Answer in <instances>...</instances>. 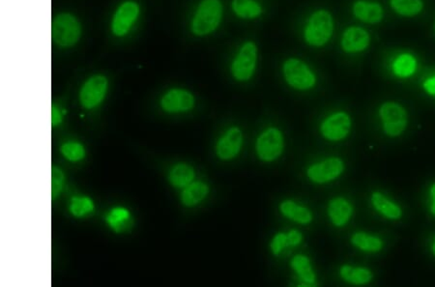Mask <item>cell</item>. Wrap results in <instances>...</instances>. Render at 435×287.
<instances>
[{
	"instance_id": "6da1fadb",
	"label": "cell",
	"mask_w": 435,
	"mask_h": 287,
	"mask_svg": "<svg viewBox=\"0 0 435 287\" xmlns=\"http://www.w3.org/2000/svg\"><path fill=\"white\" fill-rule=\"evenodd\" d=\"M222 5L220 0H202L192 22V31L204 36L216 31L221 22Z\"/></svg>"
},
{
	"instance_id": "7a4b0ae2",
	"label": "cell",
	"mask_w": 435,
	"mask_h": 287,
	"mask_svg": "<svg viewBox=\"0 0 435 287\" xmlns=\"http://www.w3.org/2000/svg\"><path fill=\"white\" fill-rule=\"evenodd\" d=\"M333 32L332 15L326 10H318L309 19L305 29V39L311 46L322 47L330 40Z\"/></svg>"
},
{
	"instance_id": "3957f363",
	"label": "cell",
	"mask_w": 435,
	"mask_h": 287,
	"mask_svg": "<svg viewBox=\"0 0 435 287\" xmlns=\"http://www.w3.org/2000/svg\"><path fill=\"white\" fill-rule=\"evenodd\" d=\"M81 26L71 14H60L54 19L51 26V37L58 46L68 48L80 40Z\"/></svg>"
},
{
	"instance_id": "277c9868",
	"label": "cell",
	"mask_w": 435,
	"mask_h": 287,
	"mask_svg": "<svg viewBox=\"0 0 435 287\" xmlns=\"http://www.w3.org/2000/svg\"><path fill=\"white\" fill-rule=\"evenodd\" d=\"M284 75L286 83L299 90H308L315 85V74L303 61L296 58L284 62Z\"/></svg>"
},
{
	"instance_id": "5b68a950",
	"label": "cell",
	"mask_w": 435,
	"mask_h": 287,
	"mask_svg": "<svg viewBox=\"0 0 435 287\" xmlns=\"http://www.w3.org/2000/svg\"><path fill=\"white\" fill-rule=\"evenodd\" d=\"M383 130L390 137L402 135L407 126V113L404 106L395 102L383 104L379 108Z\"/></svg>"
},
{
	"instance_id": "8992f818",
	"label": "cell",
	"mask_w": 435,
	"mask_h": 287,
	"mask_svg": "<svg viewBox=\"0 0 435 287\" xmlns=\"http://www.w3.org/2000/svg\"><path fill=\"white\" fill-rule=\"evenodd\" d=\"M258 60V48L253 42H247L240 49L231 64V73L236 80L249 81L253 76Z\"/></svg>"
},
{
	"instance_id": "52a82bcc",
	"label": "cell",
	"mask_w": 435,
	"mask_h": 287,
	"mask_svg": "<svg viewBox=\"0 0 435 287\" xmlns=\"http://www.w3.org/2000/svg\"><path fill=\"white\" fill-rule=\"evenodd\" d=\"M283 133L276 128H269L256 140V153L264 162L276 160L283 152Z\"/></svg>"
},
{
	"instance_id": "ba28073f",
	"label": "cell",
	"mask_w": 435,
	"mask_h": 287,
	"mask_svg": "<svg viewBox=\"0 0 435 287\" xmlns=\"http://www.w3.org/2000/svg\"><path fill=\"white\" fill-rule=\"evenodd\" d=\"M343 170H345V164L340 158H329L323 162L309 167L306 175L311 181L323 184L340 177Z\"/></svg>"
},
{
	"instance_id": "9c48e42d",
	"label": "cell",
	"mask_w": 435,
	"mask_h": 287,
	"mask_svg": "<svg viewBox=\"0 0 435 287\" xmlns=\"http://www.w3.org/2000/svg\"><path fill=\"white\" fill-rule=\"evenodd\" d=\"M351 128L350 115L345 113H337L326 118L321 124V133L323 137L332 142L343 140Z\"/></svg>"
},
{
	"instance_id": "30bf717a",
	"label": "cell",
	"mask_w": 435,
	"mask_h": 287,
	"mask_svg": "<svg viewBox=\"0 0 435 287\" xmlns=\"http://www.w3.org/2000/svg\"><path fill=\"white\" fill-rule=\"evenodd\" d=\"M108 81L104 76H94L81 88L80 100L85 108H93L102 102L107 91Z\"/></svg>"
},
{
	"instance_id": "8fae6325",
	"label": "cell",
	"mask_w": 435,
	"mask_h": 287,
	"mask_svg": "<svg viewBox=\"0 0 435 287\" xmlns=\"http://www.w3.org/2000/svg\"><path fill=\"white\" fill-rule=\"evenodd\" d=\"M370 35L369 32L359 26H351L345 29L342 37V49L347 54L362 53L369 48Z\"/></svg>"
},
{
	"instance_id": "7c38bea8",
	"label": "cell",
	"mask_w": 435,
	"mask_h": 287,
	"mask_svg": "<svg viewBox=\"0 0 435 287\" xmlns=\"http://www.w3.org/2000/svg\"><path fill=\"white\" fill-rule=\"evenodd\" d=\"M138 6L133 1H127L121 5L113 17L111 29L116 36H123L129 31L133 22L137 19Z\"/></svg>"
},
{
	"instance_id": "4fadbf2b",
	"label": "cell",
	"mask_w": 435,
	"mask_h": 287,
	"mask_svg": "<svg viewBox=\"0 0 435 287\" xmlns=\"http://www.w3.org/2000/svg\"><path fill=\"white\" fill-rule=\"evenodd\" d=\"M243 143V135L239 128L229 129L224 137L217 143L218 157L222 160H231L236 157L241 149Z\"/></svg>"
},
{
	"instance_id": "5bb4252c",
	"label": "cell",
	"mask_w": 435,
	"mask_h": 287,
	"mask_svg": "<svg viewBox=\"0 0 435 287\" xmlns=\"http://www.w3.org/2000/svg\"><path fill=\"white\" fill-rule=\"evenodd\" d=\"M194 105V96L183 89H172L165 94L161 101V106L167 113L190 110Z\"/></svg>"
},
{
	"instance_id": "9a60e30c",
	"label": "cell",
	"mask_w": 435,
	"mask_h": 287,
	"mask_svg": "<svg viewBox=\"0 0 435 287\" xmlns=\"http://www.w3.org/2000/svg\"><path fill=\"white\" fill-rule=\"evenodd\" d=\"M352 12L356 18L366 24H377L384 19V9L377 2L357 0L353 4Z\"/></svg>"
},
{
	"instance_id": "2e32d148",
	"label": "cell",
	"mask_w": 435,
	"mask_h": 287,
	"mask_svg": "<svg viewBox=\"0 0 435 287\" xmlns=\"http://www.w3.org/2000/svg\"><path fill=\"white\" fill-rule=\"evenodd\" d=\"M328 215L336 227L345 226L352 215V206L347 199L337 197L329 204Z\"/></svg>"
},
{
	"instance_id": "e0dca14e",
	"label": "cell",
	"mask_w": 435,
	"mask_h": 287,
	"mask_svg": "<svg viewBox=\"0 0 435 287\" xmlns=\"http://www.w3.org/2000/svg\"><path fill=\"white\" fill-rule=\"evenodd\" d=\"M418 61L413 54H400L392 64L393 73L400 79L410 78L417 71Z\"/></svg>"
},
{
	"instance_id": "ac0fdd59",
	"label": "cell",
	"mask_w": 435,
	"mask_h": 287,
	"mask_svg": "<svg viewBox=\"0 0 435 287\" xmlns=\"http://www.w3.org/2000/svg\"><path fill=\"white\" fill-rule=\"evenodd\" d=\"M280 210L284 216L293 220L294 222H299V224H306L313 221V214L310 210L306 209V207L300 206L291 200L281 202Z\"/></svg>"
},
{
	"instance_id": "d6986e66",
	"label": "cell",
	"mask_w": 435,
	"mask_h": 287,
	"mask_svg": "<svg viewBox=\"0 0 435 287\" xmlns=\"http://www.w3.org/2000/svg\"><path fill=\"white\" fill-rule=\"evenodd\" d=\"M393 11L404 18H414L425 9L422 0H390Z\"/></svg>"
},
{
	"instance_id": "ffe728a7",
	"label": "cell",
	"mask_w": 435,
	"mask_h": 287,
	"mask_svg": "<svg viewBox=\"0 0 435 287\" xmlns=\"http://www.w3.org/2000/svg\"><path fill=\"white\" fill-rule=\"evenodd\" d=\"M372 202L375 209L388 219L397 220L402 217V212L400 206L380 192H373Z\"/></svg>"
},
{
	"instance_id": "44dd1931",
	"label": "cell",
	"mask_w": 435,
	"mask_h": 287,
	"mask_svg": "<svg viewBox=\"0 0 435 287\" xmlns=\"http://www.w3.org/2000/svg\"><path fill=\"white\" fill-rule=\"evenodd\" d=\"M208 190V186L204 183H192V184L188 186L184 192H182L183 204L188 207L195 206L206 197Z\"/></svg>"
},
{
	"instance_id": "7402d4cb",
	"label": "cell",
	"mask_w": 435,
	"mask_h": 287,
	"mask_svg": "<svg viewBox=\"0 0 435 287\" xmlns=\"http://www.w3.org/2000/svg\"><path fill=\"white\" fill-rule=\"evenodd\" d=\"M340 277L347 283L353 284H366L370 283L372 279V274L370 270L343 265L340 271Z\"/></svg>"
},
{
	"instance_id": "603a6c76",
	"label": "cell",
	"mask_w": 435,
	"mask_h": 287,
	"mask_svg": "<svg viewBox=\"0 0 435 287\" xmlns=\"http://www.w3.org/2000/svg\"><path fill=\"white\" fill-rule=\"evenodd\" d=\"M232 9L242 19L258 18L262 14L261 6L256 0H233Z\"/></svg>"
},
{
	"instance_id": "cb8c5ba5",
	"label": "cell",
	"mask_w": 435,
	"mask_h": 287,
	"mask_svg": "<svg viewBox=\"0 0 435 287\" xmlns=\"http://www.w3.org/2000/svg\"><path fill=\"white\" fill-rule=\"evenodd\" d=\"M351 243L362 251L377 252L382 249L383 242L378 237L372 236L364 232H357L351 238Z\"/></svg>"
},
{
	"instance_id": "d4e9b609",
	"label": "cell",
	"mask_w": 435,
	"mask_h": 287,
	"mask_svg": "<svg viewBox=\"0 0 435 287\" xmlns=\"http://www.w3.org/2000/svg\"><path fill=\"white\" fill-rule=\"evenodd\" d=\"M195 177L194 170L186 164H179L172 168L170 174V181L175 187H185L192 181Z\"/></svg>"
},
{
	"instance_id": "484cf974",
	"label": "cell",
	"mask_w": 435,
	"mask_h": 287,
	"mask_svg": "<svg viewBox=\"0 0 435 287\" xmlns=\"http://www.w3.org/2000/svg\"><path fill=\"white\" fill-rule=\"evenodd\" d=\"M291 267L304 281L308 284L315 283V274L313 273L310 259L308 257L302 254L294 256L291 261Z\"/></svg>"
},
{
	"instance_id": "4316f807",
	"label": "cell",
	"mask_w": 435,
	"mask_h": 287,
	"mask_svg": "<svg viewBox=\"0 0 435 287\" xmlns=\"http://www.w3.org/2000/svg\"><path fill=\"white\" fill-rule=\"evenodd\" d=\"M93 204L86 197H74L72 200L71 212L74 216L83 217L93 210Z\"/></svg>"
},
{
	"instance_id": "83f0119b",
	"label": "cell",
	"mask_w": 435,
	"mask_h": 287,
	"mask_svg": "<svg viewBox=\"0 0 435 287\" xmlns=\"http://www.w3.org/2000/svg\"><path fill=\"white\" fill-rule=\"evenodd\" d=\"M61 152L64 157L67 158L71 162H78L85 157V149L83 145L76 142H68L61 147Z\"/></svg>"
},
{
	"instance_id": "f1b7e54d",
	"label": "cell",
	"mask_w": 435,
	"mask_h": 287,
	"mask_svg": "<svg viewBox=\"0 0 435 287\" xmlns=\"http://www.w3.org/2000/svg\"><path fill=\"white\" fill-rule=\"evenodd\" d=\"M128 218H129V213L127 210L116 208L111 211L110 216L108 217V222L111 227H118L122 226V224L127 221Z\"/></svg>"
},
{
	"instance_id": "f546056e",
	"label": "cell",
	"mask_w": 435,
	"mask_h": 287,
	"mask_svg": "<svg viewBox=\"0 0 435 287\" xmlns=\"http://www.w3.org/2000/svg\"><path fill=\"white\" fill-rule=\"evenodd\" d=\"M64 183V174L58 168L53 167L51 170V197L56 199L63 190Z\"/></svg>"
},
{
	"instance_id": "4dcf8cb0",
	"label": "cell",
	"mask_w": 435,
	"mask_h": 287,
	"mask_svg": "<svg viewBox=\"0 0 435 287\" xmlns=\"http://www.w3.org/2000/svg\"><path fill=\"white\" fill-rule=\"evenodd\" d=\"M271 251L275 256H278L284 247H288V235L278 233L274 237L271 242Z\"/></svg>"
},
{
	"instance_id": "1f68e13d",
	"label": "cell",
	"mask_w": 435,
	"mask_h": 287,
	"mask_svg": "<svg viewBox=\"0 0 435 287\" xmlns=\"http://www.w3.org/2000/svg\"><path fill=\"white\" fill-rule=\"evenodd\" d=\"M288 235V246H297L302 241V234L297 230H293Z\"/></svg>"
},
{
	"instance_id": "d6a6232c",
	"label": "cell",
	"mask_w": 435,
	"mask_h": 287,
	"mask_svg": "<svg viewBox=\"0 0 435 287\" xmlns=\"http://www.w3.org/2000/svg\"><path fill=\"white\" fill-rule=\"evenodd\" d=\"M422 88L429 95L435 96V76H431V78L427 79L422 83Z\"/></svg>"
},
{
	"instance_id": "836d02e7",
	"label": "cell",
	"mask_w": 435,
	"mask_h": 287,
	"mask_svg": "<svg viewBox=\"0 0 435 287\" xmlns=\"http://www.w3.org/2000/svg\"><path fill=\"white\" fill-rule=\"evenodd\" d=\"M61 122V115L59 113L58 108L56 106H53L51 108V124L53 126L58 125Z\"/></svg>"
},
{
	"instance_id": "e575fe53",
	"label": "cell",
	"mask_w": 435,
	"mask_h": 287,
	"mask_svg": "<svg viewBox=\"0 0 435 287\" xmlns=\"http://www.w3.org/2000/svg\"><path fill=\"white\" fill-rule=\"evenodd\" d=\"M431 195H432V213L435 216V184L432 186L431 188Z\"/></svg>"
},
{
	"instance_id": "d590c367",
	"label": "cell",
	"mask_w": 435,
	"mask_h": 287,
	"mask_svg": "<svg viewBox=\"0 0 435 287\" xmlns=\"http://www.w3.org/2000/svg\"><path fill=\"white\" fill-rule=\"evenodd\" d=\"M432 252H434V254H435V238H434V244H432Z\"/></svg>"
},
{
	"instance_id": "8d00e7d4",
	"label": "cell",
	"mask_w": 435,
	"mask_h": 287,
	"mask_svg": "<svg viewBox=\"0 0 435 287\" xmlns=\"http://www.w3.org/2000/svg\"><path fill=\"white\" fill-rule=\"evenodd\" d=\"M434 31H435V22H434Z\"/></svg>"
}]
</instances>
